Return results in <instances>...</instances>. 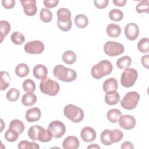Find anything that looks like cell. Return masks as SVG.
<instances>
[{
	"mask_svg": "<svg viewBox=\"0 0 149 149\" xmlns=\"http://www.w3.org/2000/svg\"><path fill=\"white\" fill-rule=\"evenodd\" d=\"M123 133L120 130L115 129L112 130H110V137L113 143H118L123 139Z\"/></svg>",
	"mask_w": 149,
	"mask_h": 149,
	"instance_id": "36",
	"label": "cell"
},
{
	"mask_svg": "<svg viewBox=\"0 0 149 149\" xmlns=\"http://www.w3.org/2000/svg\"><path fill=\"white\" fill-rule=\"evenodd\" d=\"M33 73L36 79L42 80L47 77L48 69L45 65L38 64L34 67Z\"/></svg>",
	"mask_w": 149,
	"mask_h": 149,
	"instance_id": "17",
	"label": "cell"
},
{
	"mask_svg": "<svg viewBox=\"0 0 149 149\" xmlns=\"http://www.w3.org/2000/svg\"><path fill=\"white\" fill-rule=\"evenodd\" d=\"M65 116L72 122L79 123L84 118V113L83 109L74 105L68 104L63 109Z\"/></svg>",
	"mask_w": 149,
	"mask_h": 149,
	"instance_id": "4",
	"label": "cell"
},
{
	"mask_svg": "<svg viewBox=\"0 0 149 149\" xmlns=\"http://www.w3.org/2000/svg\"><path fill=\"white\" fill-rule=\"evenodd\" d=\"M113 3L115 5L118 6H123L126 3L127 1L126 0H113Z\"/></svg>",
	"mask_w": 149,
	"mask_h": 149,
	"instance_id": "48",
	"label": "cell"
},
{
	"mask_svg": "<svg viewBox=\"0 0 149 149\" xmlns=\"http://www.w3.org/2000/svg\"><path fill=\"white\" fill-rule=\"evenodd\" d=\"M124 46L122 44L115 41H107L104 45V52L109 56L119 55L124 52Z\"/></svg>",
	"mask_w": 149,
	"mask_h": 149,
	"instance_id": "8",
	"label": "cell"
},
{
	"mask_svg": "<svg viewBox=\"0 0 149 149\" xmlns=\"http://www.w3.org/2000/svg\"><path fill=\"white\" fill-rule=\"evenodd\" d=\"M53 74L56 79L65 82H72L77 77L74 70L65 67L62 65H58L54 67Z\"/></svg>",
	"mask_w": 149,
	"mask_h": 149,
	"instance_id": "1",
	"label": "cell"
},
{
	"mask_svg": "<svg viewBox=\"0 0 149 149\" xmlns=\"http://www.w3.org/2000/svg\"><path fill=\"white\" fill-rule=\"evenodd\" d=\"M118 122L119 126L125 130L132 129L136 124V121L134 116L130 115H122Z\"/></svg>",
	"mask_w": 149,
	"mask_h": 149,
	"instance_id": "11",
	"label": "cell"
},
{
	"mask_svg": "<svg viewBox=\"0 0 149 149\" xmlns=\"http://www.w3.org/2000/svg\"><path fill=\"white\" fill-rule=\"evenodd\" d=\"M20 3L23 7L24 13L29 16H34L37 12L36 0H21Z\"/></svg>",
	"mask_w": 149,
	"mask_h": 149,
	"instance_id": "13",
	"label": "cell"
},
{
	"mask_svg": "<svg viewBox=\"0 0 149 149\" xmlns=\"http://www.w3.org/2000/svg\"><path fill=\"white\" fill-rule=\"evenodd\" d=\"M22 87L25 92L33 93L36 90V83L33 80L27 79L23 82Z\"/></svg>",
	"mask_w": 149,
	"mask_h": 149,
	"instance_id": "32",
	"label": "cell"
},
{
	"mask_svg": "<svg viewBox=\"0 0 149 149\" xmlns=\"http://www.w3.org/2000/svg\"><path fill=\"white\" fill-rule=\"evenodd\" d=\"M107 35L111 38H117L121 33L120 27L116 24H109L106 29Z\"/></svg>",
	"mask_w": 149,
	"mask_h": 149,
	"instance_id": "20",
	"label": "cell"
},
{
	"mask_svg": "<svg viewBox=\"0 0 149 149\" xmlns=\"http://www.w3.org/2000/svg\"><path fill=\"white\" fill-rule=\"evenodd\" d=\"M17 147L20 149H24V148H31V149H39L40 146L36 143L34 142H30L26 140H22L21 141L18 146Z\"/></svg>",
	"mask_w": 149,
	"mask_h": 149,
	"instance_id": "42",
	"label": "cell"
},
{
	"mask_svg": "<svg viewBox=\"0 0 149 149\" xmlns=\"http://www.w3.org/2000/svg\"><path fill=\"white\" fill-rule=\"evenodd\" d=\"M11 41L16 45H22L25 41V37L24 35L19 31L13 32L10 36Z\"/></svg>",
	"mask_w": 149,
	"mask_h": 149,
	"instance_id": "31",
	"label": "cell"
},
{
	"mask_svg": "<svg viewBox=\"0 0 149 149\" xmlns=\"http://www.w3.org/2000/svg\"><path fill=\"white\" fill-rule=\"evenodd\" d=\"M136 10L139 13H148L149 12V1H140L136 7Z\"/></svg>",
	"mask_w": 149,
	"mask_h": 149,
	"instance_id": "40",
	"label": "cell"
},
{
	"mask_svg": "<svg viewBox=\"0 0 149 149\" xmlns=\"http://www.w3.org/2000/svg\"><path fill=\"white\" fill-rule=\"evenodd\" d=\"M56 15L58 17L57 25L59 29L63 31H69L72 26V15L70 10L67 8H61L57 10Z\"/></svg>",
	"mask_w": 149,
	"mask_h": 149,
	"instance_id": "3",
	"label": "cell"
},
{
	"mask_svg": "<svg viewBox=\"0 0 149 149\" xmlns=\"http://www.w3.org/2000/svg\"><path fill=\"white\" fill-rule=\"evenodd\" d=\"M58 3V0H44L43 1L44 5L47 8H53L56 6Z\"/></svg>",
	"mask_w": 149,
	"mask_h": 149,
	"instance_id": "44",
	"label": "cell"
},
{
	"mask_svg": "<svg viewBox=\"0 0 149 149\" xmlns=\"http://www.w3.org/2000/svg\"><path fill=\"white\" fill-rule=\"evenodd\" d=\"M109 129H105L103 130L100 135V140L102 144L105 146H111L113 144L110 137Z\"/></svg>",
	"mask_w": 149,
	"mask_h": 149,
	"instance_id": "37",
	"label": "cell"
},
{
	"mask_svg": "<svg viewBox=\"0 0 149 149\" xmlns=\"http://www.w3.org/2000/svg\"><path fill=\"white\" fill-rule=\"evenodd\" d=\"M9 127L15 130L19 134H22L24 132L25 128L23 122L19 119L12 120L9 124Z\"/></svg>",
	"mask_w": 149,
	"mask_h": 149,
	"instance_id": "30",
	"label": "cell"
},
{
	"mask_svg": "<svg viewBox=\"0 0 149 149\" xmlns=\"http://www.w3.org/2000/svg\"><path fill=\"white\" fill-rule=\"evenodd\" d=\"M120 100V95L116 91L106 93L105 101L109 105H114Z\"/></svg>",
	"mask_w": 149,
	"mask_h": 149,
	"instance_id": "19",
	"label": "cell"
},
{
	"mask_svg": "<svg viewBox=\"0 0 149 149\" xmlns=\"http://www.w3.org/2000/svg\"><path fill=\"white\" fill-rule=\"evenodd\" d=\"M141 62L143 66L146 69H148L149 66V55L147 54L142 56L141 59Z\"/></svg>",
	"mask_w": 149,
	"mask_h": 149,
	"instance_id": "46",
	"label": "cell"
},
{
	"mask_svg": "<svg viewBox=\"0 0 149 149\" xmlns=\"http://www.w3.org/2000/svg\"><path fill=\"white\" fill-rule=\"evenodd\" d=\"M11 77L9 74L6 71H1L0 72V81H1V90H6L9 86Z\"/></svg>",
	"mask_w": 149,
	"mask_h": 149,
	"instance_id": "24",
	"label": "cell"
},
{
	"mask_svg": "<svg viewBox=\"0 0 149 149\" xmlns=\"http://www.w3.org/2000/svg\"><path fill=\"white\" fill-rule=\"evenodd\" d=\"M41 127L42 126L40 125H34L31 126L27 132L29 138L33 141L38 140V134Z\"/></svg>",
	"mask_w": 149,
	"mask_h": 149,
	"instance_id": "39",
	"label": "cell"
},
{
	"mask_svg": "<svg viewBox=\"0 0 149 149\" xmlns=\"http://www.w3.org/2000/svg\"><path fill=\"white\" fill-rule=\"evenodd\" d=\"M30 72V69L28 65L21 63L18 64L15 68V73L19 77H26Z\"/></svg>",
	"mask_w": 149,
	"mask_h": 149,
	"instance_id": "25",
	"label": "cell"
},
{
	"mask_svg": "<svg viewBox=\"0 0 149 149\" xmlns=\"http://www.w3.org/2000/svg\"><path fill=\"white\" fill-rule=\"evenodd\" d=\"M109 3L108 0H94V4L96 8L100 9H104L108 6Z\"/></svg>",
	"mask_w": 149,
	"mask_h": 149,
	"instance_id": "43",
	"label": "cell"
},
{
	"mask_svg": "<svg viewBox=\"0 0 149 149\" xmlns=\"http://www.w3.org/2000/svg\"><path fill=\"white\" fill-rule=\"evenodd\" d=\"M26 52L31 54H40L44 50V44L39 40L31 41L27 42L24 46Z\"/></svg>",
	"mask_w": 149,
	"mask_h": 149,
	"instance_id": "10",
	"label": "cell"
},
{
	"mask_svg": "<svg viewBox=\"0 0 149 149\" xmlns=\"http://www.w3.org/2000/svg\"><path fill=\"white\" fill-rule=\"evenodd\" d=\"M10 30V24L6 20L0 21V37L1 42H2L3 38L9 33Z\"/></svg>",
	"mask_w": 149,
	"mask_h": 149,
	"instance_id": "29",
	"label": "cell"
},
{
	"mask_svg": "<svg viewBox=\"0 0 149 149\" xmlns=\"http://www.w3.org/2000/svg\"><path fill=\"white\" fill-rule=\"evenodd\" d=\"M112 69L113 66L110 61L102 60L92 67L91 74L93 78L98 80L105 76L109 75L112 72Z\"/></svg>",
	"mask_w": 149,
	"mask_h": 149,
	"instance_id": "2",
	"label": "cell"
},
{
	"mask_svg": "<svg viewBox=\"0 0 149 149\" xmlns=\"http://www.w3.org/2000/svg\"><path fill=\"white\" fill-rule=\"evenodd\" d=\"M80 143L76 136H69L62 142V147L64 149H77L79 147Z\"/></svg>",
	"mask_w": 149,
	"mask_h": 149,
	"instance_id": "16",
	"label": "cell"
},
{
	"mask_svg": "<svg viewBox=\"0 0 149 149\" xmlns=\"http://www.w3.org/2000/svg\"><path fill=\"white\" fill-rule=\"evenodd\" d=\"M74 23L77 27L80 29L85 28L88 23L87 17L83 14H79L76 16L74 18Z\"/></svg>",
	"mask_w": 149,
	"mask_h": 149,
	"instance_id": "27",
	"label": "cell"
},
{
	"mask_svg": "<svg viewBox=\"0 0 149 149\" xmlns=\"http://www.w3.org/2000/svg\"><path fill=\"white\" fill-rule=\"evenodd\" d=\"M40 89L42 93L44 94L54 96L59 93L60 86L57 81L47 77L40 82Z\"/></svg>",
	"mask_w": 149,
	"mask_h": 149,
	"instance_id": "5",
	"label": "cell"
},
{
	"mask_svg": "<svg viewBox=\"0 0 149 149\" xmlns=\"http://www.w3.org/2000/svg\"><path fill=\"white\" fill-rule=\"evenodd\" d=\"M87 148H91V149H100V147L99 146H98L96 144H91L89 146L87 147Z\"/></svg>",
	"mask_w": 149,
	"mask_h": 149,
	"instance_id": "49",
	"label": "cell"
},
{
	"mask_svg": "<svg viewBox=\"0 0 149 149\" xmlns=\"http://www.w3.org/2000/svg\"><path fill=\"white\" fill-rule=\"evenodd\" d=\"M76 54L73 51L68 50L63 52L62 55V60L63 62L68 65H72L76 61Z\"/></svg>",
	"mask_w": 149,
	"mask_h": 149,
	"instance_id": "26",
	"label": "cell"
},
{
	"mask_svg": "<svg viewBox=\"0 0 149 149\" xmlns=\"http://www.w3.org/2000/svg\"><path fill=\"white\" fill-rule=\"evenodd\" d=\"M96 132L95 130L91 127H84L80 132L81 139L87 143L91 142L96 139Z\"/></svg>",
	"mask_w": 149,
	"mask_h": 149,
	"instance_id": "14",
	"label": "cell"
},
{
	"mask_svg": "<svg viewBox=\"0 0 149 149\" xmlns=\"http://www.w3.org/2000/svg\"><path fill=\"white\" fill-rule=\"evenodd\" d=\"M132 64V59L129 56H123L119 58L116 61V66L120 69L129 68Z\"/></svg>",
	"mask_w": 149,
	"mask_h": 149,
	"instance_id": "28",
	"label": "cell"
},
{
	"mask_svg": "<svg viewBox=\"0 0 149 149\" xmlns=\"http://www.w3.org/2000/svg\"><path fill=\"white\" fill-rule=\"evenodd\" d=\"M120 148L122 149H126V148H129V149H133L134 148V146L133 145V144L130 142V141H125L124 143H123L120 146Z\"/></svg>",
	"mask_w": 149,
	"mask_h": 149,
	"instance_id": "47",
	"label": "cell"
},
{
	"mask_svg": "<svg viewBox=\"0 0 149 149\" xmlns=\"http://www.w3.org/2000/svg\"><path fill=\"white\" fill-rule=\"evenodd\" d=\"M41 116L40 109L37 107L31 108L27 110L26 119L29 122H34L40 120Z\"/></svg>",
	"mask_w": 149,
	"mask_h": 149,
	"instance_id": "15",
	"label": "cell"
},
{
	"mask_svg": "<svg viewBox=\"0 0 149 149\" xmlns=\"http://www.w3.org/2000/svg\"><path fill=\"white\" fill-rule=\"evenodd\" d=\"M37 101L36 95L31 93H26L22 98V102L26 107H30L36 104Z\"/></svg>",
	"mask_w": 149,
	"mask_h": 149,
	"instance_id": "22",
	"label": "cell"
},
{
	"mask_svg": "<svg viewBox=\"0 0 149 149\" xmlns=\"http://www.w3.org/2000/svg\"><path fill=\"white\" fill-rule=\"evenodd\" d=\"M109 17L111 20L115 22H119L122 20L123 13L122 11L117 9H113L109 12Z\"/></svg>",
	"mask_w": 149,
	"mask_h": 149,
	"instance_id": "35",
	"label": "cell"
},
{
	"mask_svg": "<svg viewBox=\"0 0 149 149\" xmlns=\"http://www.w3.org/2000/svg\"><path fill=\"white\" fill-rule=\"evenodd\" d=\"M19 134L15 130L9 127L5 133V139L9 142H14L17 140Z\"/></svg>",
	"mask_w": 149,
	"mask_h": 149,
	"instance_id": "33",
	"label": "cell"
},
{
	"mask_svg": "<svg viewBox=\"0 0 149 149\" xmlns=\"http://www.w3.org/2000/svg\"><path fill=\"white\" fill-rule=\"evenodd\" d=\"M40 19L44 23H49L52 19V13L47 9L42 8L40 13Z\"/></svg>",
	"mask_w": 149,
	"mask_h": 149,
	"instance_id": "38",
	"label": "cell"
},
{
	"mask_svg": "<svg viewBox=\"0 0 149 149\" xmlns=\"http://www.w3.org/2000/svg\"><path fill=\"white\" fill-rule=\"evenodd\" d=\"M137 48L142 53H148L149 52V40L148 38L140 39L137 43Z\"/></svg>",
	"mask_w": 149,
	"mask_h": 149,
	"instance_id": "34",
	"label": "cell"
},
{
	"mask_svg": "<svg viewBox=\"0 0 149 149\" xmlns=\"http://www.w3.org/2000/svg\"><path fill=\"white\" fill-rule=\"evenodd\" d=\"M138 77L137 71L134 68H126L120 76L121 84L126 88L132 87Z\"/></svg>",
	"mask_w": 149,
	"mask_h": 149,
	"instance_id": "7",
	"label": "cell"
},
{
	"mask_svg": "<svg viewBox=\"0 0 149 149\" xmlns=\"http://www.w3.org/2000/svg\"><path fill=\"white\" fill-rule=\"evenodd\" d=\"M48 129L52 133L53 137L56 139L62 137L66 132L65 124L59 120H54L51 122L48 126Z\"/></svg>",
	"mask_w": 149,
	"mask_h": 149,
	"instance_id": "9",
	"label": "cell"
},
{
	"mask_svg": "<svg viewBox=\"0 0 149 149\" xmlns=\"http://www.w3.org/2000/svg\"><path fill=\"white\" fill-rule=\"evenodd\" d=\"M52 137L53 136L52 133L48 129H45L42 127H41L38 134V141L42 143H47L51 141Z\"/></svg>",
	"mask_w": 149,
	"mask_h": 149,
	"instance_id": "21",
	"label": "cell"
},
{
	"mask_svg": "<svg viewBox=\"0 0 149 149\" xmlns=\"http://www.w3.org/2000/svg\"><path fill=\"white\" fill-rule=\"evenodd\" d=\"M122 115V112L118 109L113 108L109 110L107 113V117L108 120L113 123H117Z\"/></svg>",
	"mask_w": 149,
	"mask_h": 149,
	"instance_id": "23",
	"label": "cell"
},
{
	"mask_svg": "<svg viewBox=\"0 0 149 149\" xmlns=\"http://www.w3.org/2000/svg\"><path fill=\"white\" fill-rule=\"evenodd\" d=\"M125 34L126 37L130 40H135L139 34V28L134 23H129L125 27Z\"/></svg>",
	"mask_w": 149,
	"mask_h": 149,
	"instance_id": "12",
	"label": "cell"
},
{
	"mask_svg": "<svg viewBox=\"0 0 149 149\" xmlns=\"http://www.w3.org/2000/svg\"><path fill=\"white\" fill-rule=\"evenodd\" d=\"M102 87L105 93L116 91L118 88V81L113 77H110L104 81Z\"/></svg>",
	"mask_w": 149,
	"mask_h": 149,
	"instance_id": "18",
	"label": "cell"
},
{
	"mask_svg": "<svg viewBox=\"0 0 149 149\" xmlns=\"http://www.w3.org/2000/svg\"><path fill=\"white\" fill-rule=\"evenodd\" d=\"M20 96L19 91L16 88H11L6 94L8 100L10 102H15L17 101Z\"/></svg>",
	"mask_w": 149,
	"mask_h": 149,
	"instance_id": "41",
	"label": "cell"
},
{
	"mask_svg": "<svg viewBox=\"0 0 149 149\" xmlns=\"http://www.w3.org/2000/svg\"><path fill=\"white\" fill-rule=\"evenodd\" d=\"M140 100V95L136 91H129L127 93L120 101V105L126 110L134 109Z\"/></svg>",
	"mask_w": 149,
	"mask_h": 149,
	"instance_id": "6",
	"label": "cell"
},
{
	"mask_svg": "<svg viewBox=\"0 0 149 149\" xmlns=\"http://www.w3.org/2000/svg\"><path fill=\"white\" fill-rule=\"evenodd\" d=\"M1 2L2 6L6 9H11L14 7L15 4V0H2Z\"/></svg>",
	"mask_w": 149,
	"mask_h": 149,
	"instance_id": "45",
	"label": "cell"
}]
</instances>
